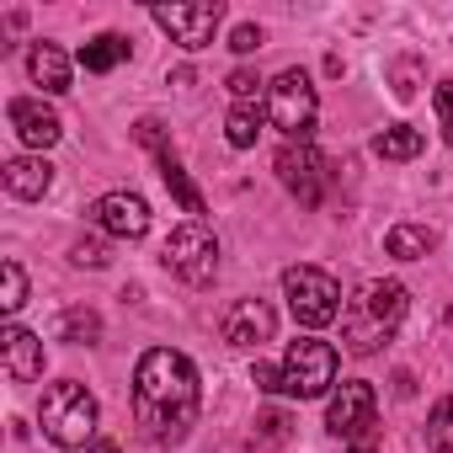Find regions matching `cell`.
<instances>
[{
	"label": "cell",
	"instance_id": "1",
	"mask_svg": "<svg viewBox=\"0 0 453 453\" xmlns=\"http://www.w3.org/2000/svg\"><path fill=\"white\" fill-rule=\"evenodd\" d=\"M197 368L176 347H150L134 368V421L155 442H181L197 421Z\"/></svg>",
	"mask_w": 453,
	"mask_h": 453
},
{
	"label": "cell",
	"instance_id": "2",
	"mask_svg": "<svg viewBox=\"0 0 453 453\" xmlns=\"http://www.w3.org/2000/svg\"><path fill=\"white\" fill-rule=\"evenodd\" d=\"M405 304H411L405 283H395V278H373V283H363L357 299H352L347 315H342V347H347L352 357L379 352V347L395 336V326L405 320Z\"/></svg>",
	"mask_w": 453,
	"mask_h": 453
},
{
	"label": "cell",
	"instance_id": "3",
	"mask_svg": "<svg viewBox=\"0 0 453 453\" xmlns=\"http://www.w3.org/2000/svg\"><path fill=\"white\" fill-rule=\"evenodd\" d=\"M38 421H43L49 442H59V448H86L91 432H96V395H91L86 384H75V379L49 384Z\"/></svg>",
	"mask_w": 453,
	"mask_h": 453
},
{
	"label": "cell",
	"instance_id": "4",
	"mask_svg": "<svg viewBox=\"0 0 453 453\" xmlns=\"http://www.w3.org/2000/svg\"><path fill=\"white\" fill-rule=\"evenodd\" d=\"M283 294H288L294 320L310 326V331H320V326H331V320L342 315V283H336L326 267H310V262L288 267V273H283Z\"/></svg>",
	"mask_w": 453,
	"mask_h": 453
},
{
	"label": "cell",
	"instance_id": "5",
	"mask_svg": "<svg viewBox=\"0 0 453 453\" xmlns=\"http://www.w3.org/2000/svg\"><path fill=\"white\" fill-rule=\"evenodd\" d=\"M315 112H320V96H315V86H310L304 70H283L267 86V118H273V128L288 134V144H310Z\"/></svg>",
	"mask_w": 453,
	"mask_h": 453
},
{
	"label": "cell",
	"instance_id": "6",
	"mask_svg": "<svg viewBox=\"0 0 453 453\" xmlns=\"http://www.w3.org/2000/svg\"><path fill=\"white\" fill-rule=\"evenodd\" d=\"M336 384V347L320 336H299L283 352V395L294 400H315Z\"/></svg>",
	"mask_w": 453,
	"mask_h": 453
},
{
	"label": "cell",
	"instance_id": "7",
	"mask_svg": "<svg viewBox=\"0 0 453 453\" xmlns=\"http://www.w3.org/2000/svg\"><path fill=\"white\" fill-rule=\"evenodd\" d=\"M160 262H165L181 283L203 288V283H213V273H219V241L203 230V224H181V230H171V235H165Z\"/></svg>",
	"mask_w": 453,
	"mask_h": 453
},
{
	"label": "cell",
	"instance_id": "8",
	"mask_svg": "<svg viewBox=\"0 0 453 453\" xmlns=\"http://www.w3.org/2000/svg\"><path fill=\"white\" fill-rule=\"evenodd\" d=\"M326 426H331L336 437H352V442L373 437V426H379V395H373V384H368V379H347V384L336 389L331 411H326Z\"/></svg>",
	"mask_w": 453,
	"mask_h": 453
},
{
	"label": "cell",
	"instance_id": "9",
	"mask_svg": "<svg viewBox=\"0 0 453 453\" xmlns=\"http://www.w3.org/2000/svg\"><path fill=\"white\" fill-rule=\"evenodd\" d=\"M150 17H155L181 49H203V43H213V33H219V22H224V6H219V0H197V6H150Z\"/></svg>",
	"mask_w": 453,
	"mask_h": 453
},
{
	"label": "cell",
	"instance_id": "10",
	"mask_svg": "<svg viewBox=\"0 0 453 453\" xmlns=\"http://www.w3.org/2000/svg\"><path fill=\"white\" fill-rule=\"evenodd\" d=\"M278 176H283V187H288L304 208H315L320 192H326V160H320L315 144H283V150H278Z\"/></svg>",
	"mask_w": 453,
	"mask_h": 453
},
{
	"label": "cell",
	"instance_id": "11",
	"mask_svg": "<svg viewBox=\"0 0 453 453\" xmlns=\"http://www.w3.org/2000/svg\"><path fill=\"white\" fill-rule=\"evenodd\" d=\"M91 219L102 224L107 235H118V241H139L150 230V203L139 192H102L91 203Z\"/></svg>",
	"mask_w": 453,
	"mask_h": 453
},
{
	"label": "cell",
	"instance_id": "12",
	"mask_svg": "<svg viewBox=\"0 0 453 453\" xmlns=\"http://www.w3.org/2000/svg\"><path fill=\"white\" fill-rule=\"evenodd\" d=\"M273 331H278V315L267 299H241L224 315V342L230 347H262V342H273Z\"/></svg>",
	"mask_w": 453,
	"mask_h": 453
},
{
	"label": "cell",
	"instance_id": "13",
	"mask_svg": "<svg viewBox=\"0 0 453 453\" xmlns=\"http://www.w3.org/2000/svg\"><path fill=\"white\" fill-rule=\"evenodd\" d=\"M6 118H12V128H17V139L22 144H33V150H49V144H59V118H54V107H43L38 96H17L12 107H6Z\"/></svg>",
	"mask_w": 453,
	"mask_h": 453
},
{
	"label": "cell",
	"instance_id": "14",
	"mask_svg": "<svg viewBox=\"0 0 453 453\" xmlns=\"http://www.w3.org/2000/svg\"><path fill=\"white\" fill-rule=\"evenodd\" d=\"M0 347H6V373H12L17 384H33V379H43V342H38L33 331H22V326H6V331H0Z\"/></svg>",
	"mask_w": 453,
	"mask_h": 453
},
{
	"label": "cell",
	"instance_id": "15",
	"mask_svg": "<svg viewBox=\"0 0 453 453\" xmlns=\"http://www.w3.org/2000/svg\"><path fill=\"white\" fill-rule=\"evenodd\" d=\"M0 181H6V192H12V197H22V203H38V197L54 187V165H49V160H33V155H22V160H6Z\"/></svg>",
	"mask_w": 453,
	"mask_h": 453
},
{
	"label": "cell",
	"instance_id": "16",
	"mask_svg": "<svg viewBox=\"0 0 453 453\" xmlns=\"http://www.w3.org/2000/svg\"><path fill=\"white\" fill-rule=\"evenodd\" d=\"M27 70H33V81L43 86V91H70V59L54 49V43H38L33 54H27Z\"/></svg>",
	"mask_w": 453,
	"mask_h": 453
},
{
	"label": "cell",
	"instance_id": "17",
	"mask_svg": "<svg viewBox=\"0 0 453 453\" xmlns=\"http://www.w3.org/2000/svg\"><path fill=\"white\" fill-rule=\"evenodd\" d=\"M160 181H165V192H171V197L181 203V213H192V224H197V213H203L208 203H203V192L192 187V176H187V171L176 165V155H171V150L160 155Z\"/></svg>",
	"mask_w": 453,
	"mask_h": 453
},
{
	"label": "cell",
	"instance_id": "18",
	"mask_svg": "<svg viewBox=\"0 0 453 453\" xmlns=\"http://www.w3.org/2000/svg\"><path fill=\"white\" fill-rule=\"evenodd\" d=\"M384 251L395 262H421L432 251V230H426V224H395V230L384 235Z\"/></svg>",
	"mask_w": 453,
	"mask_h": 453
},
{
	"label": "cell",
	"instance_id": "19",
	"mask_svg": "<svg viewBox=\"0 0 453 453\" xmlns=\"http://www.w3.org/2000/svg\"><path fill=\"white\" fill-rule=\"evenodd\" d=\"M128 59V38H118V33H102V38H91L86 49H81V65L91 70V75H107L112 65H123Z\"/></svg>",
	"mask_w": 453,
	"mask_h": 453
},
{
	"label": "cell",
	"instance_id": "20",
	"mask_svg": "<svg viewBox=\"0 0 453 453\" xmlns=\"http://www.w3.org/2000/svg\"><path fill=\"white\" fill-rule=\"evenodd\" d=\"M373 155H379V160H411V155H421V134L405 128V123H395V128H384V134L373 139Z\"/></svg>",
	"mask_w": 453,
	"mask_h": 453
},
{
	"label": "cell",
	"instance_id": "21",
	"mask_svg": "<svg viewBox=\"0 0 453 453\" xmlns=\"http://www.w3.org/2000/svg\"><path fill=\"white\" fill-rule=\"evenodd\" d=\"M426 453H453V395L437 400L426 416Z\"/></svg>",
	"mask_w": 453,
	"mask_h": 453
},
{
	"label": "cell",
	"instance_id": "22",
	"mask_svg": "<svg viewBox=\"0 0 453 453\" xmlns=\"http://www.w3.org/2000/svg\"><path fill=\"white\" fill-rule=\"evenodd\" d=\"M0 283H6V288H0V310L17 315V310L27 304V273H22V262H17V257L0 262Z\"/></svg>",
	"mask_w": 453,
	"mask_h": 453
},
{
	"label": "cell",
	"instance_id": "23",
	"mask_svg": "<svg viewBox=\"0 0 453 453\" xmlns=\"http://www.w3.org/2000/svg\"><path fill=\"white\" fill-rule=\"evenodd\" d=\"M54 331H59V342H96L102 336V320L91 310H65Z\"/></svg>",
	"mask_w": 453,
	"mask_h": 453
},
{
	"label": "cell",
	"instance_id": "24",
	"mask_svg": "<svg viewBox=\"0 0 453 453\" xmlns=\"http://www.w3.org/2000/svg\"><path fill=\"white\" fill-rule=\"evenodd\" d=\"M257 134H262L257 107H235V112H230V123H224V139H230L235 150H251V144H257Z\"/></svg>",
	"mask_w": 453,
	"mask_h": 453
},
{
	"label": "cell",
	"instance_id": "25",
	"mask_svg": "<svg viewBox=\"0 0 453 453\" xmlns=\"http://www.w3.org/2000/svg\"><path fill=\"white\" fill-rule=\"evenodd\" d=\"M230 96H235V107H251L262 96V75L257 70H235L230 75Z\"/></svg>",
	"mask_w": 453,
	"mask_h": 453
},
{
	"label": "cell",
	"instance_id": "26",
	"mask_svg": "<svg viewBox=\"0 0 453 453\" xmlns=\"http://www.w3.org/2000/svg\"><path fill=\"white\" fill-rule=\"evenodd\" d=\"M432 102H437V123H442V139L453 144V81H442V86L432 91Z\"/></svg>",
	"mask_w": 453,
	"mask_h": 453
},
{
	"label": "cell",
	"instance_id": "27",
	"mask_svg": "<svg viewBox=\"0 0 453 453\" xmlns=\"http://www.w3.org/2000/svg\"><path fill=\"white\" fill-rule=\"evenodd\" d=\"M75 262H81V267H107L112 251H107L102 241H81V246H75Z\"/></svg>",
	"mask_w": 453,
	"mask_h": 453
},
{
	"label": "cell",
	"instance_id": "28",
	"mask_svg": "<svg viewBox=\"0 0 453 453\" xmlns=\"http://www.w3.org/2000/svg\"><path fill=\"white\" fill-rule=\"evenodd\" d=\"M230 49H235V54H257V49H262V27H235Z\"/></svg>",
	"mask_w": 453,
	"mask_h": 453
},
{
	"label": "cell",
	"instance_id": "29",
	"mask_svg": "<svg viewBox=\"0 0 453 453\" xmlns=\"http://www.w3.org/2000/svg\"><path fill=\"white\" fill-rule=\"evenodd\" d=\"M251 379H257V389H267V395H278V389H283V368L257 363V368H251Z\"/></svg>",
	"mask_w": 453,
	"mask_h": 453
},
{
	"label": "cell",
	"instance_id": "30",
	"mask_svg": "<svg viewBox=\"0 0 453 453\" xmlns=\"http://www.w3.org/2000/svg\"><path fill=\"white\" fill-rule=\"evenodd\" d=\"M91 453H118V442H91Z\"/></svg>",
	"mask_w": 453,
	"mask_h": 453
},
{
	"label": "cell",
	"instance_id": "31",
	"mask_svg": "<svg viewBox=\"0 0 453 453\" xmlns=\"http://www.w3.org/2000/svg\"><path fill=\"white\" fill-rule=\"evenodd\" d=\"M352 453H373V448H368V442H357V448H352Z\"/></svg>",
	"mask_w": 453,
	"mask_h": 453
}]
</instances>
